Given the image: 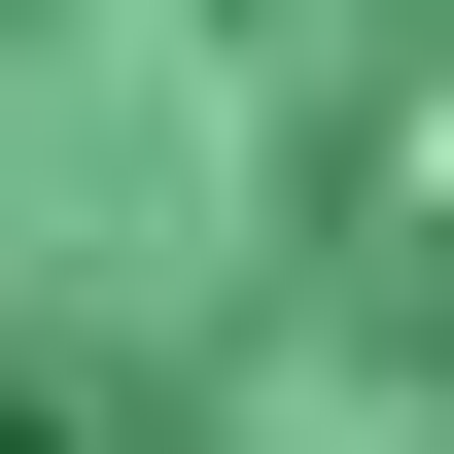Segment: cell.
<instances>
[{
    "mask_svg": "<svg viewBox=\"0 0 454 454\" xmlns=\"http://www.w3.org/2000/svg\"><path fill=\"white\" fill-rule=\"evenodd\" d=\"M0 454H35V419H0Z\"/></svg>",
    "mask_w": 454,
    "mask_h": 454,
    "instance_id": "cell-1",
    "label": "cell"
}]
</instances>
